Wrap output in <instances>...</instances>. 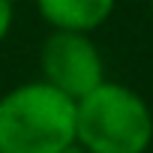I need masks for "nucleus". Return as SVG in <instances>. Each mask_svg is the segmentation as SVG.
<instances>
[{
  "label": "nucleus",
  "mask_w": 153,
  "mask_h": 153,
  "mask_svg": "<svg viewBox=\"0 0 153 153\" xmlns=\"http://www.w3.org/2000/svg\"><path fill=\"white\" fill-rule=\"evenodd\" d=\"M15 24V3L12 0H0V42H6Z\"/></svg>",
  "instance_id": "nucleus-5"
},
{
  "label": "nucleus",
  "mask_w": 153,
  "mask_h": 153,
  "mask_svg": "<svg viewBox=\"0 0 153 153\" xmlns=\"http://www.w3.org/2000/svg\"><path fill=\"white\" fill-rule=\"evenodd\" d=\"M42 81L69 99H81L105 81V60L90 33L51 30L39 48Z\"/></svg>",
  "instance_id": "nucleus-3"
},
{
  "label": "nucleus",
  "mask_w": 153,
  "mask_h": 153,
  "mask_svg": "<svg viewBox=\"0 0 153 153\" xmlns=\"http://www.w3.org/2000/svg\"><path fill=\"white\" fill-rule=\"evenodd\" d=\"M60 153H87V150H84V147H81L78 141H72V144H69V147H63Z\"/></svg>",
  "instance_id": "nucleus-6"
},
{
  "label": "nucleus",
  "mask_w": 153,
  "mask_h": 153,
  "mask_svg": "<svg viewBox=\"0 0 153 153\" xmlns=\"http://www.w3.org/2000/svg\"><path fill=\"white\" fill-rule=\"evenodd\" d=\"M33 3L51 30L93 33L114 15L117 0H33Z\"/></svg>",
  "instance_id": "nucleus-4"
},
{
  "label": "nucleus",
  "mask_w": 153,
  "mask_h": 153,
  "mask_svg": "<svg viewBox=\"0 0 153 153\" xmlns=\"http://www.w3.org/2000/svg\"><path fill=\"white\" fill-rule=\"evenodd\" d=\"M12 3H21V0H12Z\"/></svg>",
  "instance_id": "nucleus-7"
},
{
  "label": "nucleus",
  "mask_w": 153,
  "mask_h": 153,
  "mask_svg": "<svg viewBox=\"0 0 153 153\" xmlns=\"http://www.w3.org/2000/svg\"><path fill=\"white\" fill-rule=\"evenodd\" d=\"M75 141L87 153H147L153 111L138 90L105 78L75 99Z\"/></svg>",
  "instance_id": "nucleus-2"
},
{
  "label": "nucleus",
  "mask_w": 153,
  "mask_h": 153,
  "mask_svg": "<svg viewBox=\"0 0 153 153\" xmlns=\"http://www.w3.org/2000/svg\"><path fill=\"white\" fill-rule=\"evenodd\" d=\"M75 141V99L24 81L0 96V153H60Z\"/></svg>",
  "instance_id": "nucleus-1"
},
{
  "label": "nucleus",
  "mask_w": 153,
  "mask_h": 153,
  "mask_svg": "<svg viewBox=\"0 0 153 153\" xmlns=\"http://www.w3.org/2000/svg\"><path fill=\"white\" fill-rule=\"evenodd\" d=\"M150 3H153V0H150Z\"/></svg>",
  "instance_id": "nucleus-8"
}]
</instances>
